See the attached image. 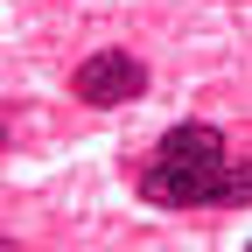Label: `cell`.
Listing matches in <instances>:
<instances>
[{
	"instance_id": "obj_1",
	"label": "cell",
	"mask_w": 252,
	"mask_h": 252,
	"mask_svg": "<svg viewBox=\"0 0 252 252\" xmlns=\"http://www.w3.org/2000/svg\"><path fill=\"white\" fill-rule=\"evenodd\" d=\"M140 203L154 210H203V203H238L252 196V168L231 161V140L217 133V126L189 119V126H168L161 140H154L147 168H140Z\"/></svg>"
},
{
	"instance_id": "obj_2",
	"label": "cell",
	"mask_w": 252,
	"mask_h": 252,
	"mask_svg": "<svg viewBox=\"0 0 252 252\" xmlns=\"http://www.w3.org/2000/svg\"><path fill=\"white\" fill-rule=\"evenodd\" d=\"M70 98H84L91 112L133 105V98H147V63L126 56V49H91L77 70H70Z\"/></svg>"
},
{
	"instance_id": "obj_3",
	"label": "cell",
	"mask_w": 252,
	"mask_h": 252,
	"mask_svg": "<svg viewBox=\"0 0 252 252\" xmlns=\"http://www.w3.org/2000/svg\"><path fill=\"white\" fill-rule=\"evenodd\" d=\"M0 147H7V119H0Z\"/></svg>"
},
{
	"instance_id": "obj_4",
	"label": "cell",
	"mask_w": 252,
	"mask_h": 252,
	"mask_svg": "<svg viewBox=\"0 0 252 252\" xmlns=\"http://www.w3.org/2000/svg\"><path fill=\"white\" fill-rule=\"evenodd\" d=\"M0 252H14V245H0Z\"/></svg>"
}]
</instances>
